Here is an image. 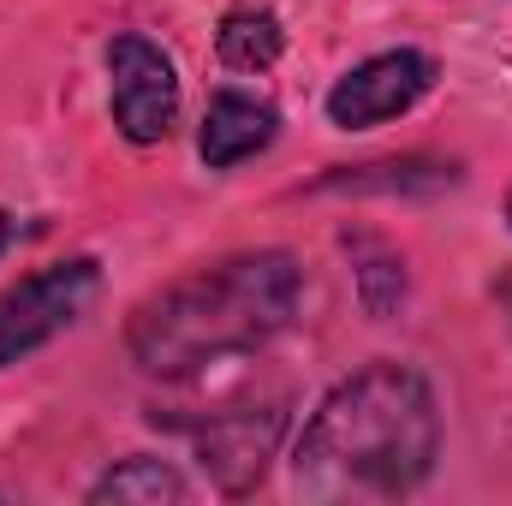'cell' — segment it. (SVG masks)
I'll return each instance as SVG.
<instances>
[{
    "label": "cell",
    "instance_id": "1",
    "mask_svg": "<svg viewBox=\"0 0 512 506\" xmlns=\"http://www.w3.org/2000/svg\"><path fill=\"white\" fill-rule=\"evenodd\" d=\"M441 459V411L435 387L399 358H376L346 381H334L298 447L292 483L310 501H352V495H411Z\"/></svg>",
    "mask_w": 512,
    "mask_h": 506
},
{
    "label": "cell",
    "instance_id": "2",
    "mask_svg": "<svg viewBox=\"0 0 512 506\" xmlns=\"http://www.w3.org/2000/svg\"><path fill=\"white\" fill-rule=\"evenodd\" d=\"M298 298H304L298 256L239 251L149 292L126 322V352L143 376H203L227 358L262 352L298 316Z\"/></svg>",
    "mask_w": 512,
    "mask_h": 506
},
{
    "label": "cell",
    "instance_id": "3",
    "mask_svg": "<svg viewBox=\"0 0 512 506\" xmlns=\"http://www.w3.org/2000/svg\"><path fill=\"white\" fill-rule=\"evenodd\" d=\"M102 292V262L96 256H66L36 268L30 280L0 292V370L42 352L48 340H60L66 328L84 322V310Z\"/></svg>",
    "mask_w": 512,
    "mask_h": 506
},
{
    "label": "cell",
    "instance_id": "4",
    "mask_svg": "<svg viewBox=\"0 0 512 506\" xmlns=\"http://www.w3.org/2000/svg\"><path fill=\"white\" fill-rule=\"evenodd\" d=\"M108 102H114L120 137L137 149L167 143V131L179 126V72L149 36L126 30L108 42Z\"/></svg>",
    "mask_w": 512,
    "mask_h": 506
},
{
    "label": "cell",
    "instance_id": "5",
    "mask_svg": "<svg viewBox=\"0 0 512 506\" xmlns=\"http://www.w3.org/2000/svg\"><path fill=\"white\" fill-rule=\"evenodd\" d=\"M441 66L423 54V48H387L370 54L364 66H352L334 90H328V120L340 131H370L387 126L399 114H411L429 90H435Z\"/></svg>",
    "mask_w": 512,
    "mask_h": 506
},
{
    "label": "cell",
    "instance_id": "6",
    "mask_svg": "<svg viewBox=\"0 0 512 506\" xmlns=\"http://www.w3.org/2000/svg\"><path fill=\"white\" fill-rule=\"evenodd\" d=\"M280 435H286V405L221 411L197 429V465L221 495H251L268 477V459L280 453Z\"/></svg>",
    "mask_w": 512,
    "mask_h": 506
},
{
    "label": "cell",
    "instance_id": "7",
    "mask_svg": "<svg viewBox=\"0 0 512 506\" xmlns=\"http://www.w3.org/2000/svg\"><path fill=\"white\" fill-rule=\"evenodd\" d=\"M280 131V114L262 102V96H245V90H221L209 96V114L197 126V155L203 167L227 173V167H245L251 155H262Z\"/></svg>",
    "mask_w": 512,
    "mask_h": 506
},
{
    "label": "cell",
    "instance_id": "8",
    "mask_svg": "<svg viewBox=\"0 0 512 506\" xmlns=\"http://www.w3.org/2000/svg\"><path fill=\"white\" fill-rule=\"evenodd\" d=\"M441 185H459V167L453 161H435V155H393V161H370V167H334L322 179V191H352V197H411V191H441Z\"/></svg>",
    "mask_w": 512,
    "mask_h": 506
},
{
    "label": "cell",
    "instance_id": "9",
    "mask_svg": "<svg viewBox=\"0 0 512 506\" xmlns=\"http://www.w3.org/2000/svg\"><path fill=\"white\" fill-rule=\"evenodd\" d=\"M185 495H191V483L167 459H149V453L108 465L90 483V506H179Z\"/></svg>",
    "mask_w": 512,
    "mask_h": 506
},
{
    "label": "cell",
    "instance_id": "10",
    "mask_svg": "<svg viewBox=\"0 0 512 506\" xmlns=\"http://www.w3.org/2000/svg\"><path fill=\"white\" fill-rule=\"evenodd\" d=\"M280 48H286V30H280V18L268 12V6H233L227 18H221V30H215V54H221V66L227 72H268L274 60H280Z\"/></svg>",
    "mask_w": 512,
    "mask_h": 506
},
{
    "label": "cell",
    "instance_id": "11",
    "mask_svg": "<svg viewBox=\"0 0 512 506\" xmlns=\"http://www.w3.org/2000/svg\"><path fill=\"white\" fill-rule=\"evenodd\" d=\"M352 245V268H358V298H364V310L387 322L399 304H405V262L387 251L382 239H346Z\"/></svg>",
    "mask_w": 512,
    "mask_h": 506
},
{
    "label": "cell",
    "instance_id": "12",
    "mask_svg": "<svg viewBox=\"0 0 512 506\" xmlns=\"http://www.w3.org/2000/svg\"><path fill=\"white\" fill-rule=\"evenodd\" d=\"M6 245H12V215L0 209V251H6Z\"/></svg>",
    "mask_w": 512,
    "mask_h": 506
},
{
    "label": "cell",
    "instance_id": "13",
    "mask_svg": "<svg viewBox=\"0 0 512 506\" xmlns=\"http://www.w3.org/2000/svg\"><path fill=\"white\" fill-rule=\"evenodd\" d=\"M507 227H512V191H507Z\"/></svg>",
    "mask_w": 512,
    "mask_h": 506
}]
</instances>
